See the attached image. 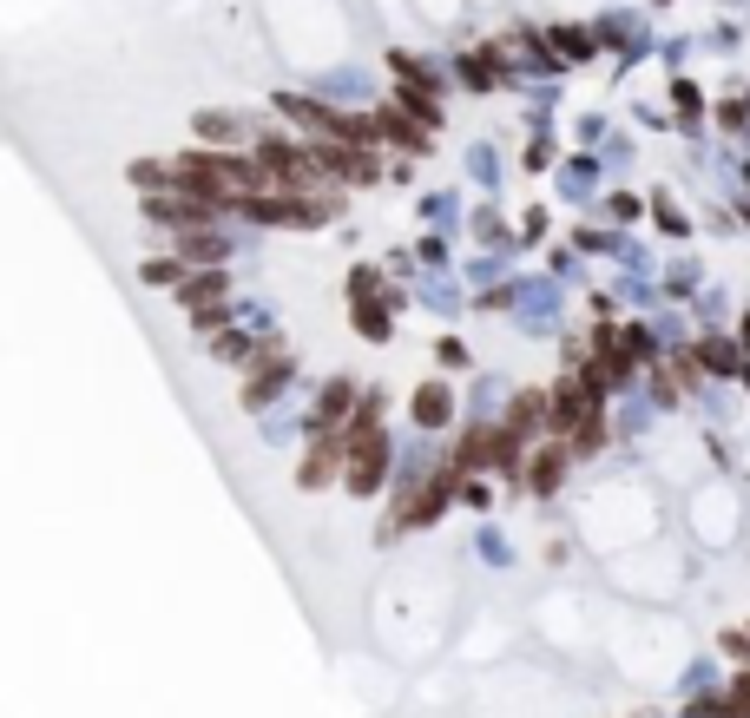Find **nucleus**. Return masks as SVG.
<instances>
[{"label":"nucleus","instance_id":"nucleus-1","mask_svg":"<svg viewBox=\"0 0 750 718\" xmlns=\"http://www.w3.org/2000/svg\"><path fill=\"white\" fill-rule=\"evenodd\" d=\"M349 488L356 495H369V488H382V462H389V448H382V435L375 429H362V435H349Z\"/></svg>","mask_w":750,"mask_h":718},{"label":"nucleus","instance_id":"nucleus-6","mask_svg":"<svg viewBox=\"0 0 750 718\" xmlns=\"http://www.w3.org/2000/svg\"><path fill=\"white\" fill-rule=\"evenodd\" d=\"M704 363H711V369H718V376H731V369H737V350H731V343H704Z\"/></svg>","mask_w":750,"mask_h":718},{"label":"nucleus","instance_id":"nucleus-5","mask_svg":"<svg viewBox=\"0 0 750 718\" xmlns=\"http://www.w3.org/2000/svg\"><path fill=\"white\" fill-rule=\"evenodd\" d=\"M329 468H336V442H323V448H316V455H310V462H303V488H323V481H329Z\"/></svg>","mask_w":750,"mask_h":718},{"label":"nucleus","instance_id":"nucleus-3","mask_svg":"<svg viewBox=\"0 0 750 718\" xmlns=\"http://www.w3.org/2000/svg\"><path fill=\"white\" fill-rule=\"evenodd\" d=\"M415 422H428V429H441V422H448V389H441V383L415 389Z\"/></svg>","mask_w":750,"mask_h":718},{"label":"nucleus","instance_id":"nucleus-2","mask_svg":"<svg viewBox=\"0 0 750 718\" xmlns=\"http://www.w3.org/2000/svg\"><path fill=\"white\" fill-rule=\"evenodd\" d=\"M283 376H290V363H283V356H270V369H257V376L244 383V409H257V402H264L270 389L283 383Z\"/></svg>","mask_w":750,"mask_h":718},{"label":"nucleus","instance_id":"nucleus-4","mask_svg":"<svg viewBox=\"0 0 750 718\" xmlns=\"http://www.w3.org/2000/svg\"><path fill=\"white\" fill-rule=\"evenodd\" d=\"M560 475H566V448H547V455L533 462V495H553V488H560Z\"/></svg>","mask_w":750,"mask_h":718},{"label":"nucleus","instance_id":"nucleus-7","mask_svg":"<svg viewBox=\"0 0 750 718\" xmlns=\"http://www.w3.org/2000/svg\"><path fill=\"white\" fill-rule=\"evenodd\" d=\"M731 699H737V705H744V712H750V679H737V686H731Z\"/></svg>","mask_w":750,"mask_h":718}]
</instances>
